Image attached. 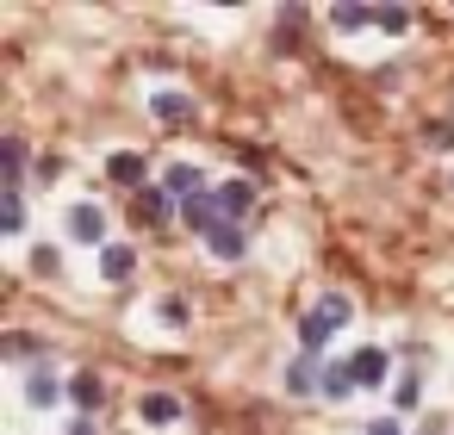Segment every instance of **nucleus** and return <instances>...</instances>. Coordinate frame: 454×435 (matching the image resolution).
I'll use <instances>...</instances> for the list:
<instances>
[{
	"label": "nucleus",
	"mask_w": 454,
	"mask_h": 435,
	"mask_svg": "<svg viewBox=\"0 0 454 435\" xmlns=\"http://www.w3.org/2000/svg\"><path fill=\"white\" fill-rule=\"evenodd\" d=\"M181 218H187V224H193V230H200V237H218V230H224V224H231V218H224V206H218V193H212V187H206V193H200V199H187V206H181Z\"/></svg>",
	"instance_id": "nucleus-1"
},
{
	"label": "nucleus",
	"mask_w": 454,
	"mask_h": 435,
	"mask_svg": "<svg viewBox=\"0 0 454 435\" xmlns=\"http://www.w3.org/2000/svg\"><path fill=\"white\" fill-rule=\"evenodd\" d=\"M69 237H75V243H94V249H106V212H100L94 199L69 206Z\"/></svg>",
	"instance_id": "nucleus-2"
},
{
	"label": "nucleus",
	"mask_w": 454,
	"mask_h": 435,
	"mask_svg": "<svg viewBox=\"0 0 454 435\" xmlns=\"http://www.w3.org/2000/svg\"><path fill=\"white\" fill-rule=\"evenodd\" d=\"M162 193H168V199H200V193H206V175H200L193 162H175V168L162 175Z\"/></svg>",
	"instance_id": "nucleus-3"
},
{
	"label": "nucleus",
	"mask_w": 454,
	"mask_h": 435,
	"mask_svg": "<svg viewBox=\"0 0 454 435\" xmlns=\"http://www.w3.org/2000/svg\"><path fill=\"white\" fill-rule=\"evenodd\" d=\"M131 268H137V249H131V243H106V249H100V274H106L113 286L131 280Z\"/></svg>",
	"instance_id": "nucleus-4"
},
{
	"label": "nucleus",
	"mask_w": 454,
	"mask_h": 435,
	"mask_svg": "<svg viewBox=\"0 0 454 435\" xmlns=\"http://www.w3.org/2000/svg\"><path fill=\"white\" fill-rule=\"evenodd\" d=\"M286 392H293V398H311V392H324V373L311 367V354H293V367H286Z\"/></svg>",
	"instance_id": "nucleus-5"
},
{
	"label": "nucleus",
	"mask_w": 454,
	"mask_h": 435,
	"mask_svg": "<svg viewBox=\"0 0 454 435\" xmlns=\"http://www.w3.org/2000/svg\"><path fill=\"white\" fill-rule=\"evenodd\" d=\"M218 206H224V218L237 224V218L255 206V181H224V187H218Z\"/></svg>",
	"instance_id": "nucleus-6"
},
{
	"label": "nucleus",
	"mask_w": 454,
	"mask_h": 435,
	"mask_svg": "<svg viewBox=\"0 0 454 435\" xmlns=\"http://www.w3.org/2000/svg\"><path fill=\"white\" fill-rule=\"evenodd\" d=\"M386 348H355V385H386Z\"/></svg>",
	"instance_id": "nucleus-7"
},
{
	"label": "nucleus",
	"mask_w": 454,
	"mask_h": 435,
	"mask_svg": "<svg viewBox=\"0 0 454 435\" xmlns=\"http://www.w3.org/2000/svg\"><path fill=\"white\" fill-rule=\"evenodd\" d=\"M137 416H144V423H175V416H181V398H175V392H144Z\"/></svg>",
	"instance_id": "nucleus-8"
},
{
	"label": "nucleus",
	"mask_w": 454,
	"mask_h": 435,
	"mask_svg": "<svg viewBox=\"0 0 454 435\" xmlns=\"http://www.w3.org/2000/svg\"><path fill=\"white\" fill-rule=\"evenodd\" d=\"M212 243V255L218 261H243V249H249V237H243V224H224L218 237H206Z\"/></svg>",
	"instance_id": "nucleus-9"
},
{
	"label": "nucleus",
	"mask_w": 454,
	"mask_h": 435,
	"mask_svg": "<svg viewBox=\"0 0 454 435\" xmlns=\"http://www.w3.org/2000/svg\"><path fill=\"white\" fill-rule=\"evenodd\" d=\"M69 398L82 404V416H88V410H100V398H106L100 373H75V379H69Z\"/></svg>",
	"instance_id": "nucleus-10"
},
{
	"label": "nucleus",
	"mask_w": 454,
	"mask_h": 435,
	"mask_svg": "<svg viewBox=\"0 0 454 435\" xmlns=\"http://www.w3.org/2000/svg\"><path fill=\"white\" fill-rule=\"evenodd\" d=\"M106 175H113L119 187H137V181H144V156H131V150H119V156H106Z\"/></svg>",
	"instance_id": "nucleus-11"
},
{
	"label": "nucleus",
	"mask_w": 454,
	"mask_h": 435,
	"mask_svg": "<svg viewBox=\"0 0 454 435\" xmlns=\"http://www.w3.org/2000/svg\"><path fill=\"white\" fill-rule=\"evenodd\" d=\"M330 336H336V330H330V323H324L317 311H305V317H299V348H305V354H317V348H324Z\"/></svg>",
	"instance_id": "nucleus-12"
},
{
	"label": "nucleus",
	"mask_w": 454,
	"mask_h": 435,
	"mask_svg": "<svg viewBox=\"0 0 454 435\" xmlns=\"http://www.w3.org/2000/svg\"><path fill=\"white\" fill-rule=\"evenodd\" d=\"M26 398H32V404H57V398H63V379H57L51 367H38V373L26 379Z\"/></svg>",
	"instance_id": "nucleus-13"
},
{
	"label": "nucleus",
	"mask_w": 454,
	"mask_h": 435,
	"mask_svg": "<svg viewBox=\"0 0 454 435\" xmlns=\"http://www.w3.org/2000/svg\"><path fill=\"white\" fill-rule=\"evenodd\" d=\"M348 392H355V361L324 367V398H348Z\"/></svg>",
	"instance_id": "nucleus-14"
},
{
	"label": "nucleus",
	"mask_w": 454,
	"mask_h": 435,
	"mask_svg": "<svg viewBox=\"0 0 454 435\" xmlns=\"http://www.w3.org/2000/svg\"><path fill=\"white\" fill-rule=\"evenodd\" d=\"M0 230H7V237L26 230V199H20V187H7V199H0Z\"/></svg>",
	"instance_id": "nucleus-15"
},
{
	"label": "nucleus",
	"mask_w": 454,
	"mask_h": 435,
	"mask_svg": "<svg viewBox=\"0 0 454 435\" xmlns=\"http://www.w3.org/2000/svg\"><path fill=\"white\" fill-rule=\"evenodd\" d=\"M330 19H336L342 32H361V26H380V7H336Z\"/></svg>",
	"instance_id": "nucleus-16"
},
{
	"label": "nucleus",
	"mask_w": 454,
	"mask_h": 435,
	"mask_svg": "<svg viewBox=\"0 0 454 435\" xmlns=\"http://www.w3.org/2000/svg\"><path fill=\"white\" fill-rule=\"evenodd\" d=\"M150 113H156V119H168V125H181V119H187L193 106H187L181 94H156V100H150Z\"/></svg>",
	"instance_id": "nucleus-17"
},
{
	"label": "nucleus",
	"mask_w": 454,
	"mask_h": 435,
	"mask_svg": "<svg viewBox=\"0 0 454 435\" xmlns=\"http://www.w3.org/2000/svg\"><path fill=\"white\" fill-rule=\"evenodd\" d=\"M417 398H423V385H417L411 373H398V385H392V404H398V410H417Z\"/></svg>",
	"instance_id": "nucleus-18"
},
{
	"label": "nucleus",
	"mask_w": 454,
	"mask_h": 435,
	"mask_svg": "<svg viewBox=\"0 0 454 435\" xmlns=\"http://www.w3.org/2000/svg\"><path fill=\"white\" fill-rule=\"evenodd\" d=\"M20 175H26V144L7 137V187H20Z\"/></svg>",
	"instance_id": "nucleus-19"
},
{
	"label": "nucleus",
	"mask_w": 454,
	"mask_h": 435,
	"mask_svg": "<svg viewBox=\"0 0 454 435\" xmlns=\"http://www.w3.org/2000/svg\"><path fill=\"white\" fill-rule=\"evenodd\" d=\"M137 218H168V193H137Z\"/></svg>",
	"instance_id": "nucleus-20"
},
{
	"label": "nucleus",
	"mask_w": 454,
	"mask_h": 435,
	"mask_svg": "<svg viewBox=\"0 0 454 435\" xmlns=\"http://www.w3.org/2000/svg\"><path fill=\"white\" fill-rule=\"evenodd\" d=\"M404 26H411L404 7H380V32H404Z\"/></svg>",
	"instance_id": "nucleus-21"
},
{
	"label": "nucleus",
	"mask_w": 454,
	"mask_h": 435,
	"mask_svg": "<svg viewBox=\"0 0 454 435\" xmlns=\"http://www.w3.org/2000/svg\"><path fill=\"white\" fill-rule=\"evenodd\" d=\"M32 268H38V274H57V268H63V255H57V249H38V255H32Z\"/></svg>",
	"instance_id": "nucleus-22"
},
{
	"label": "nucleus",
	"mask_w": 454,
	"mask_h": 435,
	"mask_svg": "<svg viewBox=\"0 0 454 435\" xmlns=\"http://www.w3.org/2000/svg\"><path fill=\"white\" fill-rule=\"evenodd\" d=\"M367 435H404V429H398V416H380V423H367Z\"/></svg>",
	"instance_id": "nucleus-23"
},
{
	"label": "nucleus",
	"mask_w": 454,
	"mask_h": 435,
	"mask_svg": "<svg viewBox=\"0 0 454 435\" xmlns=\"http://www.w3.org/2000/svg\"><path fill=\"white\" fill-rule=\"evenodd\" d=\"M69 435H100V429H94V416H75V423H69Z\"/></svg>",
	"instance_id": "nucleus-24"
}]
</instances>
